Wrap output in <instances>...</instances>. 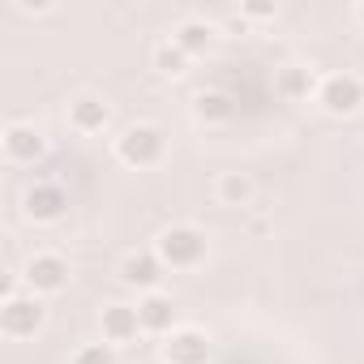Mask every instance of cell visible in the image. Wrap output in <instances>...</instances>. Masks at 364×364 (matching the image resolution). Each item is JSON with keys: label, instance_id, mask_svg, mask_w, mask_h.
<instances>
[{"label": "cell", "instance_id": "cell-1", "mask_svg": "<svg viewBox=\"0 0 364 364\" xmlns=\"http://www.w3.org/2000/svg\"><path fill=\"white\" fill-rule=\"evenodd\" d=\"M154 253H159V262L171 266V270H193V266L206 257V236H202L198 228H189V223H176V228H167V232L159 236Z\"/></svg>", "mask_w": 364, "mask_h": 364}, {"label": "cell", "instance_id": "cell-2", "mask_svg": "<svg viewBox=\"0 0 364 364\" xmlns=\"http://www.w3.org/2000/svg\"><path fill=\"white\" fill-rule=\"evenodd\" d=\"M43 321H48V309L35 291H14L0 304V330H5V338H31L43 330Z\"/></svg>", "mask_w": 364, "mask_h": 364}, {"label": "cell", "instance_id": "cell-3", "mask_svg": "<svg viewBox=\"0 0 364 364\" xmlns=\"http://www.w3.org/2000/svg\"><path fill=\"white\" fill-rule=\"evenodd\" d=\"M116 154L120 163L129 167H154L163 159V133L154 124H129L120 137H116Z\"/></svg>", "mask_w": 364, "mask_h": 364}, {"label": "cell", "instance_id": "cell-4", "mask_svg": "<svg viewBox=\"0 0 364 364\" xmlns=\"http://www.w3.org/2000/svg\"><path fill=\"white\" fill-rule=\"evenodd\" d=\"M22 279H26V287H31L35 296H56V291H65V283H69V266H65L60 253H35V257H26Z\"/></svg>", "mask_w": 364, "mask_h": 364}, {"label": "cell", "instance_id": "cell-5", "mask_svg": "<svg viewBox=\"0 0 364 364\" xmlns=\"http://www.w3.org/2000/svg\"><path fill=\"white\" fill-rule=\"evenodd\" d=\"M163 364H206V355H210V343H206V334L202 330H171V334H163Z\"/></svg>", "mask_w": 364, "mask_h": 364}, {"label": "cell", "instance_id": "cell-6", "mask_svg": "<svg viewBox=\"0 0 364 364\" xmlns=\"http://www.w3.org/2000/svg\"><path fill=\"white\" fill-rule=\"evenodd\" d=\"M317 99L326 103V112L347 116V112H355V107L364 103V86H360V77H351V73H334V77H326V82L317 86Z\"/></svg>", "mask_w": 364, "mask_h": 364}, {"label": "cell", "instance_id": "cell-7", "mask_svg": "<svg viewBox=\"0 0 364 364\" xmlns=\"http://www.w3.org/2000/svg\"><path fill=\"white\" fill-rule=\"evenodd\" d=\"M65 206H69V198H65L60 185H52V180H39V185H31L26 198H22V210H26V219H35V223H52V219H60Z\"/></svg>", "mask_w": 364, "mask_h": 364}, {"label": "cell", "instance_id": "cell-8", "mask_svg": "<svg viewBox=\"0 0 364 364\" xmlns=\"http://www.w3.org/2000/svg\"><path fill=\"white\" fill-rule=\"evenodd\" d=\"M99 330H103V343L112 347H124L141 334V321H137V304H103L99 313Z\"/></svg>", "mask_w": 364, "mask_h": 364}, {"label": "cell", "instance_id": "cell-9", "mask_svg": "<svg viewBox=\"0 0 364 364\" xmlns=\"http://www.w3.org/2000/svg\"><path fill=\"white\" fill-rule=\"evenodd\" d=\"M0 146H5V159L9 163H35L43 154V133L26 120H14L5 129V137H0Z\"/></svg>", "mask_w": 364, "mask_h": 364}, {"label": "cell", "instance_id": "cell-10", "mask_svg": "<svg viewBox=\"0 0 364 364\" xmlns=\"http://www.w3.org/2000/svg\"><path fill=\"white\" fill-rule=\"evenodd\" d=\"M137 321H141L146 334H171V326H176V304H171V296L146 291V296L137 300Z\"/></svg>", "mask_w": 364, "mask_h": 364}, {"label": "cell", "instance_id": "cell-11", "mask_svg": "<svg viewBox=\"0 0 364 364\" xmlns=\"http://www.w3.org/2000/svg\"><path fill=\"white\" fill-rule=\"evenodd\" d=\"M107 120H112V112H107V103H103V99H95V95H82V99H73V103H69V129H73V133H82V137L103 133V129H107Z\"/></svg>", "mask_w": 364, "mask_h": 364}, {"label": "cell", "instance_id": "cell-12", "mask_svg": "<svg viewBox=\"0 0 364 364\" xmlns=\"http://www.w3.org/2000/svg\"><path fill=\"white\" fill-rule=\"evenodd\" d=\"M163 262H159V253H129L124 262H120V279L129 283V287H141V291H159V279H163Z\"/></svg>", "mask_w": 364, "mask_h": 364}, {"label": "cell", "instance_id": "cell-13", "mask_svg": "<svg viewBox=\"0 0 364 364\" xmlns=\"http://www.w3.org/2000/svg\"><path fill=\"white\" fill-rule=\"evenodd\" d=\"M215 193H219L223 206H245L253 198V185H249V176H240V171H223L219 185H215Z\"/></svg>", "mask_w": 364, "mask_h": 364}, {"label": "cell", "instance_id": "cell-14", "mask_svg": "<svg viewBox=\"0 0 364 364\" xmlns=\"http://www.w3.org/2000/svg\"><path fill=\"white\" fill-rule=\"evenodd\" d=\"M210 35H215V31H210L206 22H185V26L171 35V43L185 52V56H198V52H206V48H210Z\"/></svg>", "mask_w": 364, "mask_h": 364}, {"label": "cell", "instance_id": "cell-15", "mask_svg": "<svg viewBox=\"0 0 364 364\" xmlns=\"http://www.w3.org/2000/svg\"><path fill=\"white\" fill-rule=\"evenodd\" d=\"M193 112H198V120H206V124H223V120L232 116V99L219 95V90H202L198 103H193Z\"/></svg>", "mask_w": 364, "mask_h": 364}, {"label": "cell", "instance_id": "cell-16", "mask_svg": "<svg viewBox=\"0 0 364 364\" xmlns=\"http://www.w3.org/2000/svg\"><path fill=\"white\" fill-rule=\"evenodd\" d=\"M69 364H116V351L112 343H86L69 355Z\"/></svg>", "mask_w": 364, "mask_h": 364}, {"label": "cell", "instance_id": "cell-17", "mask_svg": "<svg viewBox=\"0 0 364 364\" xmlns=\"http://www.w3.org/2000/svg\"><path fill=\"white\" fill-rule=\"evenodd\" d=\"M313 90V73L309 69H287L283 73V95L287 99H300V95H309Z\"/></svg>", "mask_w": 364, "mask_h": 364}, {"label": "cell", "instance_id": "cell-18", "mask_svg": "<svg viewBox=\"0 0 364 364\" xmlns=\"http://www.w3.org/2000/svg\"><path fill=\"white\" fill-rule=\"evenodd\" d=\"M185 60H189V56L180 52L176 43H163V48L154 52V65H159L163 73H180V69H185Z\"/></svg>", "mask_w": 364, "mask_h": 364}, {"label": "cell", "instance_id": "cell-19", "mask_svg": "<svg viewBox=\"0 0 364 364\" xmlns=\"http://www.w3.org/2000/svg\"><path fill=\"white\" fill-rule=\"evenodd\" d=\"M360 18H364V9H360Z\"/></svg>", "mask_w": 364, "mask_h": 364}]
</instances>
